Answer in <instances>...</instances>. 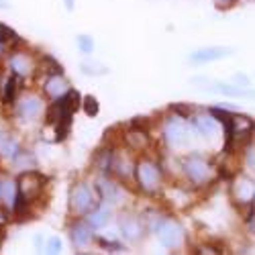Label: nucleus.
I'll return each instance as SVG.
<instances>
[{"mask_svg": "<svg viewBox=\"0 0 255 255\" xmlns=\"http://www.w3.org/2000/svg\"><path fill=\"white\" fill-rule=\"evenodd\" d=\"M133 180L137 184V188L145 194H159L163 188V172L161 165L153 159L141 155L139 159H135V169H133Z\"/></svg>", "mask_w": 255, "mask_h": 255, "instance_id": "f257e3e1", "label": "nucleus"}, {"mask_svg": "<svg viewBox=\"0 0 255 255\" xmlns=\"http://www.w3.org/2000/svg\"><path fill=\"white\" fill-rule=\"evenodd\" d=\"M68 202H70V210L74 212L76 217H84L100 202L98 200V194H96V188L88 182H76L72 188H70V196H68Z\"/></svg>", "mask_w": 255, "mask_h": 255, "instance_id": "f03ea898", "label": "nucleus"}, {"mask_svg": "<svg viewBox=\"0 0 255 255\" xmlns=\"http://www.w3.org/2000/svg\"><path fill=\"white\" fill-rule=\"evenodd\" d=\"M182 172L194 186H206L215 178V167H212V163L202 153L186 155L182 161Z\"/></svg>", "mask_w": 255, "mask_h": 255, "instance_id": "7ed1b4c3", "label": "nucleus"}, {"mask_svg": "<svg viewBox=\"0 0 255 255\" xmlns=\"http://www.w3.org/2000/svg\"><path fill=\"white\" fill-rule=\"evenodd\" d=\"M14 186H16V192L29 204H33L41 194H43V190L47 186V178L41 172H37V169H27V172H23L18 176Z\"/></svg>", "mask_w": 255, "mask_h": 255, "instance_id": "20e7f679", "label": "nucleus"}, {"mask_svg": "<svg viewBox=\"0 0 255 255\" xmlns=\"http://www.w3.org/2000/svg\"><path fill=\"white\" fill-rule=\"evenodd\" d=\"M155 233H157L159 243L165 249H180L184 245V239H186V231H184L182 223L176 221V219H169V217H165L157 225Z\"/></svg>", "mask_w": 255, "mask_h": 255, "instance_id": "39448f33", "label": "nucleus"}, {"mask_svg": "<svg viewBox=\"0 0 255 255\" xmlns=\"http://www.w3.org/2000/svg\"><path fill=\"white\" fill-rule=\"evenodd\" d=\"M119 231L129 243H139L145 237L147 227L139 215H135L131 210H123L119 215Z\"/></svg>", "mask_w": 255, "mask_h": 255, "instance_id": "423d86ee", "label": "nucleus"}, {"mask_svg": "<svg viewBox=\"0 0 255 255\" xmlns=\"http://www.w3.org/2000/svg\"><path fill=\"white\" fill-rule=\"evenodd\" d=\"M14 111H16V117L20 121H35V119H39L41 113L45 111V102H43V98H41L39 94L27 92V94L16 96Z\"/></svg>", "mask_w": 255, "mask_h": 255, "instance_id": "0eeeda50", "label": "nucleus"}, {"mask_svg": "<svg viewBox=\"0 0 255 255\" xmlns=\"http://www.w3.org/2000/svg\"><path fill=\"white\" fill-rule=\"evenodd\" d=\"M161 133H163V141H165L169 147H182V145L186 143V137H188L184 119L178 117V115H172L169 119H165Z\"/></svg>", "mask_w": 255, "mask_h": 255, "instance_id": "6e6552de", "label": "nucleus"}, {"mask_svg": "<svg viewBox=\"0 0 255 255\" xmlns=\"http://www.w3.org/2000/svg\"><path fill=\"white\" fill-rule=\"evenodd\" d=\"M135 159L129 151H113L111 155V172L119 180H129L133 178V169H135Z\"/></svg>", "mask_w": 255, "mask_h": 255, "instance_id": "1a4fd4ad", "label": "nucleus"}, {"mask_svg": "<svg viewBox=\"0 0 255 255\" xmlns=\"http://www.w3.org/2000/svg\"><path fill=\"white\" fill-rule=\"evenodd\" d=\"M8 66L12 70L14 76L18 78H29L35 74V68H37V57H33L31 53L27 51H14L8 59Z\"/></svg>", "mask_w": 255, "mask_h": 255, "instance_id": "9d476101", "label": "nucleus"}, {"mask_svg": "<svg viewBox=\"0 0 255 255\" xmlns=\"http://www.w3.org/2000/svg\"><path fill=\"white\" fill-rule=\"evenodd\" d=\"M68 237H70V241L76 249H84L94 241V229L82 219V221H76V223L70 225Z\"/></svg>", "mask_w": 255, "mask_h": 255, "instance_id": "9b49d317", "label": "nucleus"}, {"mask_svg": "<svg viewBox=\"0 0 255 255\" xmlns=\"http://www.w3.org/2000/svg\"><path fill=\"white\" fill-rule=\"evenodd\" d=\"M233 53L231 47H202L190 53L188 61L192 66H202V63H210V61H219L223 57H229Z\"/></svg>", "mask_w": 255, "mask_h": 255, "instance_id": "f8f14e48", "label": "nucleus"}, {"mask_svg": "<svg viewBox=\"0 0 255 255\" xmlns=\"http://www.w3.org/2000/svg\"><path fill=\"white\" fill-rule=\"evenodd\" d=\"M96 194L100 196V200L102 202H109V204H113V202H119L121 200V196H123V186H119L115 180H111L109 176H100L98 180H96Z\"/></svg>", "mask_w": 255, "mask_h": 255, "instance_id": "ddd939ff", "label": "nucleus"}, {"mask_svg": "<svg viewBox=\"0 0 255 255\" xmlns=\"http://www.w3.org/2000/svg\"><path fill=\"white\" fill-rule=\"evenodd\" d=\"M82 219L86 221L94 231H96V229H102V227L109 225V221L113 219V208H111L109 202H106V204H100V202H98V204L88 212V215H84Z\"/></svg>", "mask_w": 255, "mask_h": 255, "instance_id": "4468645a", "label": "nucleus"}, {"mask_svg": "<svg viewBox=\"0 0 255 255\" xmlns=\"http://www.w3.org/2000/svg\"><path fill=\"white\" fill-rule=\"evenodd\" d=\"M123 141L125 145L129 147V151H145L147 147H149V135H147L145 129H137V127H133V129L125 131L123 135Z\"/></svg>", "mask_w": 255, "mask_h": 255, "instance_id": "2eb2a0df", "label": "nucleus"}, {"mask_svg": "<svg viewBox=\"0 0 255 255\" xmlns=\"http://www.w3.org/2000/svg\"><path fill=\"white\" fill-rule=\"evenodd\" d=\"M68 90H70V84H68L66 78H63V74L47 76L45 82H43V92H45V96H49L51 100L61 98Z\"/></svg>", "mask_w": 255, "mask_h": 255, "instance_id": "dca6fc26", "label": "nucleus"}, {"mask_svg": "<svg viewBox=\"0 0 255 255\" xmlns=\"http://www.w3.org/2000/svg\"><path fill=\"white\" fill-rule=\"evenodd\" d=\"M192 125L196 127V131L202 135V137H212L219 129V123L217 119L212 117L210 113H200V115H194L192 117Z\"/></svg>", "mask_w": 255, "mask_h": 255, "instance_id": "f3484780", "label": "nucleus"}, {"mask_svg": "<svg viewBox=\"0 0 255 255\" xmlns=\"http://www.w3.org/2000/svg\"><path fill=\"white\" fill-rule=\"evenodd\" d=\"M18 149H20V145L12 137V133H8L4 127H0V157L2 159H12Z\"/></svg>", "mask_w": 255, "mask_h": 255, "instance_id": "a211bd4d", "label": "nucleus"}, {"mask_svg": "<svg viewBox=\"0 0 255 255\" xmlns=\"http://www.w3.org/2000/svg\"><path fill=\"white\" fill-rule=\"evenodd\" d=\"M233 198L239 204H251L253 202V180L241 178L233 186Z\"/></svg>", "mask_w": 255, "mask_h": 255, "instance_id": "6ab92c4d", "label": "nucleus"}, {"mask_svg": "<svg viewBox=\"0 0 255 255\" xmlns=\"http://www.w3.org/2000/svg\"><path fill=\"white\" fill-rule=\"evenodd\" d=\"M35 74H43L47 78V76H53V74H63V68L57 63L55 57H51V55H39L37 57Z\"/></svg>", "mask_w": 255, "mask_h": 255, "instance_id": "aec40b11", "label": "nucleus"}, {"mask_svg": "<svg viewBox=\"0 0 255 255\" xmlns=\"http://www.w3.org/2000/svg\"><path fill=\"white\" fill-rule=\"evenodd\" d=\"M210 92H221L225 96H231V98H243V96H249V90H243V86H231V84H225V82H215L212 88H208Z\"/></svg>", "mask_w": 255, "mask_h": 255, "instance_id": "412c9836", "label": "nucleus"}, {"mask_svg": "<svg viewBox=\"0 0 255 255\" xmlns=\"http://www.w3.org/2000/svg\"><path fill=\"white\" fill-rule=\"evenodd\" d=\"M10 161H12L14 167L20 169V172H27V169H35V165H37L35 155H33L31 151H27V149H18L16 155H14Z\"/></svg>", "mask_w": 255, "mask_h": 255, "instance_id": "4be33fe9", "label": "nucleus"}, {"mask_svg": "<svg viewBox=\"0 0 255 255\" xmlns=\"http://www.w3.org/2000/svg\"><path fill=\"white\" fill-rule=\"evenodd\" d=\"M18 76H10L8 80H6V84H4V94H2V98H4V104L8 102V104H14V100H16V96H18Z\"/></svg>", "mask_w": 255, "mask_h": 255, "instance_id": "5701e85b", "label": "nucleus"}, {"mask_svg": "<svg viewBox=\"0 0 255 255\" xmlns=\"http://www.w3.org/2000/svg\"><path fill=\"white\" fill-rule=\"evenodd\" d=\"M111 155H113V149H111V147H106L104 151H98V153H96L94 167L98 169L100 174H109V172H111Z\"/></svg>", "mask_w": 255, "mask_h": 255, "instance_id": "b1692460", "label": "nucleus"}, {"mask_svg": "<svg viewBox=\"0 0 255 255\" xmlns=\"http://www.w3.org/2000/svg\"><path fill=\"white\" fill-rule=\"evenodd\" d=\"M82 109L88 117H96L100 113V104H98V100L94 96H84L82 98Z\"/></svg>", "mask_w": 255, "mask_h": 255, "instance_id": "393cba45", "label": "nucleus"}, {"mask_svg": "<svg viewBox=\"0 0 255 255\" xmlns=\"http://www.w3.org/2000/svg\"><path fill=\"white\" fill-rule=\"evenodd\" d=\"M76 43H78V49L84 53V55H90L94 51V39L90 35H78L76 37Z\"/></svg>", "mask_w": 255, "mask_h": 255, "instance_id": "a878e982", "label": "nucleus"}, {"mask_svg": "<svg viewBox=\"0 0 255 255\" xmlns=\"http://www.w3.org/2000/svg\"><path fill=\"white\" fill-rule=\"evenodd\" d=\"M145 217H147V219H143V223H147V227L153 229V231H155V229H157V225L165 219L159 210H147V215H145Z\"/></svg>", "mask_w": 255, "mask_h": 255, "instance_id": "bb28decb", "label": "nucleus"}, {"mask_svg": "<svg viewBox=\"0 0 255 255\" xmlns=\"http://www.w3.org/2000/svg\"><path fill=\"white\" fill-rule=\"evenodd\" d=\"M10 41H12V43H16V41H18L16 33H14L12 29H8L6 25L0 23V43L6 45V43H10Z\"/></svg>", "mask_w": 255, "mask_h": 255, "instance_id": "cd10ccee", "label": "nucleus"}, {"mask_svg": "<svg viewBox=\"0 0 255 255\" xmlns=\"http://www.w3.org/2000/svg\"><path fill=\"white\" fill-rule=\"evenodd\" d=\"M80 68L86 72V74H90V76H102V74H106V68H102L100 63H86V61H84Z\"/></svg>", "mask_w": 255, "mask_h": 255, "instance_id": "c85d7f7f", "label": "nucleus"}, {"mask_svg": "<svg viewBox=\"0 0 255 255\" xmlns=\"http://www.w3.org/2000/svg\"><path fill=\"white\" fill-rule=\"evenodd\" d=\"M245 163H247V169H251V174H253V169H255V163H253V139H251V141H247Z\"/></svg>", "mask_w": 255, "mask_h": 255, "instance_id": "c756f323", "label": "nucleus"}, {"mask_svg": "<svg viewBox=\"0 0 255 255\" xmlns=\"http://www.w3.org/2000/svg\"><path fill=\"white\" fill-rule=\"evenodd\" d=\"M45 251L47 253H59L61 251V239L59 237H51L47 241V245H45Z\"/></svg>", "mask_w": 255, "mask_h": 255, "instance_id": "7c9ffc66", "label": "nucleus"}, {"mask_svg": "<svg viewBox=\"0 0 255 255\" xmlns=\"http://www.w3.org/2000/svg\"><path fill=\"white\" fill-rule=\"evenodd\" d=\"M6 223H8V210L4 206H0V229H4Z\"/></svg>", "mask_w": 255, "mask_h": 255, "instance_id": "2f4dec72", "label": "nucleus"}, {"mask_svg": "<svg viewBox=\"0 0 255 255\" xmlns=\"http://www.w3.org/2000/svg\"><path fill=\"white\" fill-rule=\"evenodd\" d=\"M200 253H223V251L217 245H202L200 247Z\"/></svg>", "mask_w": 255, "mask_h": 255, "instance_id": "473e14b6", "label": "nucleus"}, {"mask_svg": "<svg viewBox=\"0 0 255 255\" xmlns=\"http://www.w3.org/2000/svg\"><path fill=\"white\" fill-rule=\"evenodd\" d=\"M233 82H235V84L239 82V84H241V86H243V88L247 86V78H245L243 74H239V76H235V78H233Z\"/></svg>", "mask_w": 255, "mask_h": 255, "instance_id": "72a5a7b5", "label": "nucleus"}, {"mask_svg": "<svg viewBox=\"0 0 255 255\" xmlns=\"http://www.w3.org/2000/svg\"><path fill=\"white\" fill-rule=\"evenodd\" d=\"M63 2H66V8H68V10H74V4H76L74 0H63Z\"/></svg>", "mask_w": 255, "mask_h": 255, "instance_id": "f704fd0d", "label": "nucleus"}, {"mask_svg": "<svg viewBox=\"0 0 255 255\" xmlns=\"http://www.w3.org/2000/svg\"><path fill=\"white\" fill-rule=\"evenodd\" d=\"M0 8H10V2L8 0H0Z\"/></svg>", "mask_w": 255, "mask_h": 255, "instance_id": "c9c22d12", "label": "nucleus"}, {"mask_svg": "<svg viewBox=\"0 0 255 255\" xmlns=\"http://www.w3.org/2000/svg\"><path fill=\"white\" fill-rule=\"evenodd\" d=\"M35 245H43V237L37 235V237H35Z\"/></svg>", "mask_w": 255, "mask_h": 255, "instance_id": "e433bc0d", "label": "nucleus"}, {"mask_svg": "<svg viewBox=\"0 0 255 255\" xmlns=\"http://www.w3.org/2000/svg\"><path fill=\"white\" fill-rule=\"evenodd\" d=\"M217 2H221V4H231V2H235V0H217Z\"/></svg>", "mask_w": 255, "mask_h": 255, "instance_id": "4c0bfd02", "label": "nucleus"}, {"mask_svg": "<svg viewBox=\"0 0 255 255\" xmlns=\"http://www.w3.org/2000/svg\"><path fill=\"white\" fill-rule=\"evenodd\" d=\"M4 47H6V45H2V43H0V57L4 55Z\"/></svg>", "mask_w": 255, "mask_h": 255, "instance_id": "58836bf2", "label": "nucleus"}, {"mask_svg": "<svg viewBox=\"0 0 255 255\" xmlns=\"http://www.w3.org/2000/svg\"><path fill=\"white\" fill-rule=\"evenodd\" d=\"M0 200H2V180H0Z\"/></svg>", "mask_w": 255, "mask_h": 255, "instance_id": "ea45409f", "label": "nucleus"}]
</instances>
